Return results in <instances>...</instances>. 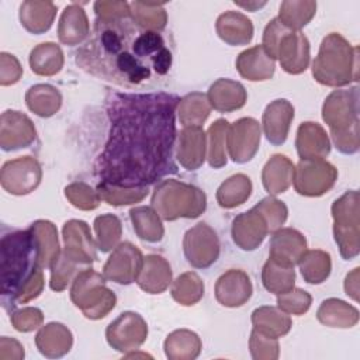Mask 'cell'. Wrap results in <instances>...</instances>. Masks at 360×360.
I'll use <instances>...</instances> for the list:
<instances>
[{
	"mask_svg": "<svg viewBox=\"0 0 360 360\" xmlns=\"http://www.w3.org/2000/svg\"><path fill=\"white\" fill-rule=\"evenodd\" d=\"M129 10L132 18L146 30L158 31L166 25V13L160 4L134 1L129 3Z\"/></svg>",
	"mask_w": 360,
	"mask_h": 360,
	"instance_id": "cell-38",
	"label": "cell"
},
{
	"mask_svg": "<svg viewBox=\"0 0 360 360\" xmlns=\"http://www.w3.org/2000/svg\"><path fill=\"white\" fill-rule=\"evenodd\" d=\"M18 332H31L42 322V312L38 308H22L15 311L10 318Z\"/></svg>",
	"mask_w": 360,
	"mask_h": 360,
	"instance_id": "cell-45",
	"label": "cell"
},
{
	"mask_svg": "<svg viewBox=\"0 0 360 360\" xmlns=\"http://www.w3.org/2000/svg\"><path fill=\"white\" fill-rule=\"evenodd\" d=\"M39 181L41 167L31 156L8 160L0 170L1 187L10 194H28L39 184Z\"/></svg>",
	"mask_w": 360,
	"mask_h": 360,
	"instance_id": "cell-7",
	"label": "cell"
},
{
	"mask_svg": "<svg viewBox=\"0 0 360 360\" xmlns=\"http://www.w3.org/2000/svg\"><path fill=\"white\" fill-rule=\"evenodd\" d=\"M252 191L250 179L245 174H235L224 181L217 193V200L221 207L232 208L249 198Z\"/></svg>",
	"mask_w": 360,
	"mask_h": 360,
	"instance_id": "cell-33",
	"label": "cell"
},
{
	"mask_svg": "<svg viewBox=\"0 0 360 360\" xmlns=\"http://www.w3.org/2000/svg\"><path fill=\"white\" fill-rule=\"evenodd\" d=\"M260 143V127L253 118H240L229 128L228 149L233 162L245 163L253 158Z\"/></svg>",
	"mask_w": 360,
	"mask_h": 360,
	"instance_id": "cell-8",
	"label": "cell"
},
{
	"mask_svg": "<svg viewBox=\"0 0 360 360\" xmlns=\"http://www.w3.org/2000/svg\"><path fill=\"white\" fill-rule=\"evenodd\" d=\"M97 233V246L101 252H108L114 248L121 235V222L115 215L107 214L97 217L94 221Z\"/></svg>",
	"mask_w": 360,
	"mask_h": 360,
	"instance_id": "cell-40",
	"label": "cell"
},
{
	"mask_svg": "<svg viewBox=\"0 0 360 360\" xmlns=\"http://www.w3.org/2000/svg\"><path fill=\"white\" fill-rule=\"evenodd\" d=\"M294 176L292 163L283 155H274L263 169V186L271 194L284 193Z\"/></svg>",
	"mask_w": 360,
	"mask_h": 360,
	"instance_id": "cell-26",
	"label": "cell"
},
{
	"mask_svg": "<svg viewBox=\"0 0 360 360\" xmlns=\"http://www.w3.org/2000/svg\"><path fill=\"white\" fill-rule=\"evenodd\" d=\"M276 58L280 59L285 72L294 75L304 72L309 60V42L307 37L300 31L287 28L278 41Z\"/></svg>",
	"mask_w": 360,
	"mask_h": 360,
	"instance_id": "cell-10",
	"label": "cell"
},
{
	"mask_svg": "<svg viewBox=\"0 0 360 360\" xmlns=\"http://www.w3.org/2000/svg\"><path fill=\"white\" fill-rule=\"evenodd\" d=\"M211 107L218 111H233L243 107L246 101L245 87L228 79H219L215 82L208 91Z\"/></svg>",
	"mask_w": 360,
	"mask_h": 360,
	"instance_id": "cell-24",
	"label": "cell"
},
{
	"mask_svg": "<svg viewBox=\"0 0 360 360\" xmlns=\"http://www.w3.org/2000/svg\"><path fill=\"white\" fill-rule=\"evenodd\" d=\"M172 271L166 260L156 255H149L143 259L142 269L136 278L139 287L150 294L162 292L170 283Z\"/></svg>",
	"mask_w": 360,
	"mask_h": 360,
	"instance_id": "cell-20",
	"label": "cell"
},
{
	"mask_svg": "<svg viewBox=\"0 0 360 360\" xmlns=\"http://www.w3.org/2000/svg\"><path fill=\"white\" fill-rule=\"evenodd\" d=\"M170 93H115L108 104V141L96 163L101 183L138 188L177 173L176 108Z\"/></svg>",
	"mask_w": 360,
	"mask_h": 360,
	"instance_id": "cell-1",
	"label": "cell"
},
{
	"mask_svg": "<svg viewBox=\"0 0 360 360\" xmlns=\"http://www.w3.org/2000/svg\"><path fill=\"white\" fill-rule=\"evenodd\" d=\"M183 246L187 262L197 269L210 267L217 262L219 255L217 233L204 222L197 224L186 232Z\"/></svg>",
	"mask_w": 360,
	"mask_h": 360,
	"instance_id": "cell-6",
	"label": "cell"
},
{
	"mask_svg": "<svg viewBox=\"0 0 360 360\" xmlns=\"http://www.w3.org/2000/svg\"><path fill=\"white\" fill-rule=\"evenodd\" d=\"M215 295L225 307H240L252 295L250 278L240 270H229L218 278Z\"/></svg>",
	"mask_w": 360,
	"mask_h": 360,
	"instance_id": "cell-14",
	"label": "cell"
},
{
	"mask_svg": "<svg viewBox=\"0 0 360 360\" xmlns=\"http://www.w3.org/2000/svg\"><path fill=\"white\" fill-rule=\"evenodd\" d=\"M204 294V284L195 273H186L180 276L172 288L173 298L183 305H193Z\"/></svg>",
	"mask_w": 360,
	"mask_h": 360,
	"instance_id": "cell-39",
	"label": "cell"
},
{
	"mask_svg": "<svg viewBox=\"0 0 360 360\" xmlns=\"http://www.w3.org/2000/svg\"><path fill=\"white\" fill-rule=\"evenodd\" d=\"M263 285L274 294H284L294 287L295 273L292 266L278 263L269 257L262 273Z\"/></svg>",
	"mask_w": 360,
	"mask_h": 360,
	"instance_id": "cell-31",
	"label": "cell"
},
{
	"mask_svg": "<svg viewBox=\"0 0 360 360\" xmlns=\"http://www.w3.org/2000/svg\"><path fill=\"white\" fill-rule=\"evenodd\" d=\"M22 69L14 55L7 52L0 53V84L10 86L20 80Z\"/></svg>",
	"mask_w": 360,
	"mask_h": 360,
	"instance_id": "cell-46",
	"label": "cell"
},
{
	"mask_svg": "<svg viewBox=\"0 0 360 360\" xmlns=\"http://www.w3.org/2000/svg\"><path fill=\"white\" fill-rule=\"evenodd\" d=\"M89 34V22L84 10L77 4L68 6L59 21V39L66 45L80 44Z\"/></svg>",
	"mask_w": 360,
	"mask_h": 360,
	"instance_id": "cell-25",
	"label": "cell"
},
{
	"mask_svg": "<svg viewBox=\"0 0 360 360\" xmlns=\"http://www.w3.org/2000/svg\"><path fill=\"white\" fill-rule=\"evenodd\" d=\"M63 238L66 243L65 253L72 259L84 264H90L96 259L91 235L86 222L76 219L66 222L63 226Z\"/></svg>",
	"mask_w": 360,
	"mask_h": 360,
	"instance_id": "cell-16",
	"label": "cell"
},
{
	"mask_svg": "<svg viewBox=\"0 0 360 360\" xmlns=\"http://www.w3.org/2000/svg\"><path fill=\"white\" fill-rule=\"evenodd\" d=\"M59 323H48L44 326L35 338V343L39 349V352L46 357H60L66 352L70 350L72 346V333L69 329H66L58 339H55V335L58 332Z\"/></svg>",
	"mask_w": 360,
	"mask_h": 360,
	"instance_id": "cell-32",
	"label": "cell"
},
{
	"mask_svg": "<svg viewBox=\"0 0 360 360\" xmlns=\"http://www.w3.org/2000/svg\"><path fill=\"white\" fill-rule=\"evenodd\" d=\"M134 229L141 239L148 242H159L163 236V226L158 214L149 207H138L129 211Z\"/></svg>",
	"mask_w": 360,
	"mask_h": 360,
	"instance_id": "cell-34",
	"label": "cell"
},
{
	"mask_svg": "<svg viewBox=\"0 0 360 360\" xmlns=\"http://www.w3.org/2000/svg\"><path fill=\"white\" fill-rule=\"evenodd\" d=\"M42 285L39 246L31 228L4 233L0 240V291L4 309L37 298Z\"/></svg>",
	"mask_w": 360,
	"mask_h": 360,
	"instance_id": "cell-3",
	"label": "cell"
},
{
	"mask_svg": "<svg viewBox=\"0 0 360 360\" xmlns=\"http://www.w3.org/2000/svg\"><path fill=\"white\" fill-rule=\"evenodd\" d=\"M63 55L60 48L53 42L39 44L30 53L31 70L41 76H51L60 70Z\"/></svg>",
	"mask_w": 360,
	"mask_h": 360,
	"instance_id": "cell-29",
	"label": "cell"
},
{
	"mask_svg": "<svg viewBox=\"0 0 360 360\" xmlns=\"http://www.w3.org/2000/svg\"><path fill=\"white\" fill-rule=\"evenodd\" d=\"M307 248L305 238L295 229L284 228L277 231L270 242V259L292 266L300 262Z\"/></svg>",
	"mask_w": 360,
	"mask_h": 360,
	"instance_id": "cell-17",
	"label": "cell"
},
{
	"mask_svg": "<svg viewBox=\"0 0 360 360\" xmlns=\"http://www.w3.org/2000/svg\"><path fill=\"white\" fill-rule=\"evenodd\" d=\"M316 10L314 1H284L280 6L278 20L290 30H298L308 24Z\"/></svg>",
	"mask_w": 360,
	"mask_h": 360,
	"instance_id": "cell-36",
	"label": "cell"
},
{
	"mask_svg": "<svg viewBox=\"0 0 360 360\" xmlns=\"http://www.w3.org/2000/svg\"><path fill=\"white\" fill-rule=\"evenodd\" d=\"M62 97L58 89L49 84H35L28 89L25 103L31 111L39 117H51L60 107Z\"/></svg>",
	"mask_w": 360,
	"mask_h": 360,
	"instance_id": "cell-28",
	"label": "cell"
},
{
	"mask_svg": "<svg viewBox=\"0 0 360 360\" xmlns=\"http://www.w3.org/2000/svg\"><path fill=\"white\" fill-rule=\"evenodd\" d=\"M236 68L249 80H266L274 73V60L262 45H257L239 55Z\"/></svg>",
	"mask_w": 360,
	"mask_h": 360,
	"instance_id": "cell-19",
	"label": "cell"
},
{
	"mask_svg": "<svg viewBox=\"0 0 360 360\" xmlns=\"http://www.w3.org/2000/svg\"><path fill=\"white\" fill-rule=\"evenodd\" d=\"M217 32L229 45H245L253 35L252 21L240 13L228 11L218 17Z\"/></svg>",
	"mask_w": 360,
	"mask_h": 360,
	"instance_id": "cell-21",
	"label": "cell"
},
{
	"mask_svg": "<svg viewBox=\"0 0 360 360\" xmlns=\"http://www.w3.org/2000/svg\"><path fill=\"white\" fill-rule=\"evenodd\" d=\"M180 121L183 125L200 127L210 114L208 100L201 93H193L180 100Z\"/></svg>",
	"mask_w": 360,
	"mask_h": 360,
	"instance_id": "cell-37",
	"label": "cell"
},
{
	"mask_svg": "<svg viewBox=\"0 0 360 360\" xmlns=\"http://www.w3.org/2000/svg\"><path fill=\"white\" fill-rule=\"evenodd\" d=\"M277 304L283 311L294 312L297 315L305 312L311 305V295L302 290H290L284 294H278Z\"/></svg>",
	"mask_w": 360,
	"mask_h": 360,
	"instance_id": "cell-44",
	"label": "cell"
},
{
	"mask_svg": "<svg viewBox=\"0 0 360 360\" xmlns=\"http://www.w3.org/2000/svg\"><path fill=\"white\" fill-rule=\"evenodd\" d=\"M300 269L307 283L318 284L322 283L330 271V257L328 253L321 250H311L301 256Z\"/></svg>",
	"mask_w": 360,
	"mask_h": 360,
	"instance_id": "cell-35",
	"label": "cell"
},
{
	"mask_svg": "<svg viewBox=\"0 0 360 360\" xmlns=\"http://www.w3.org/2000/svg\"><path fill=\"white\" fill-rule=\"evenodd\" d=\"M292 118L294 107L287 100H274L270 103L263 112V128L267 141L273 145H283Z\"/></svg>",
	"mask_w": 360,
	"mask_h": 360,
	"instance_id": "cell-15",
	"label": "cell"
},
{
	"mask_svg": "<svg viewBox=\"0 0 360 360\" xmlns=\"http://www.w3.org/2000/svg\"><path fill=\"white\" fill-rule=\"evenodd\" d=\"M66 197L72 201V204L82 210H93L98 205L100 195L98 193L93 191L84 183H75L65 188Z\"/></svg>",
	"mask_w": 360,
	"mask_h": 360,
	"instance_id": "cell-43",
	"label": "cell"
},
{
	"mask_svg": "<svg viewBox=\"0 0 360 360\" xmlns=\"http://www.w3.org/2000/svg\"><path fill=\"white\" fill-rule=\"evenodd\" d=\"M295 145L301 159H321L329 153L328 136L316 122L300 125Z\"/></svg>",
	"mask_w": 360,
	"mask_h": 360,
	"instance_id": "cell-22",
	"label": "cell"
},
{
	"mask_svg": "<svg viewBox=\"0 0 360 360\" xmlns=\"http://www.w3.org/2000/svg\"><path fill=\"white\" fill-rule=\"evenodd\" d=\"M252 322L256 330L273 339L285 335L291 326L290 318L273 307H262L255 309L252 314Z\"/></svg>",
	"mask_w": 360,
	"mask_h": 360,
	"instance_id": "cell-27",
	"label": "cell"
},
{
	"mask_svg": "<svg viewBox=\"0 0 360 360\" xmlns=\"http://www.w3.org/2000/svg\"><path fill=\"white\" fill-rule=\"evenodd\" d=\"M172 60L163 37L141 27L131 13L97 17L90 38L76 53L83 70L128 90L156 86Z\"/></svg>",
	"mask_w": 360,
	"mask_h": 360,
	"instance_id": "cell-2",
	"label": "cell"
},
{
	"mask_svg": "<svg viewBox=\"0 0 360 360\" xmlns=\"http://www.w3.org/2000/svg\"><path fill=\"white\" fill-rule=\"evenodd\" d=\"M269 232V225L264 221V215L255 207L238 215L232 222L233 242L243 250L256 249Z\"/></svg>",
	"mask_w": 360,
	"mask_h": 360,
	"instance_id": "cell-13",
	"label": "cell"
},
{
	"mask_svg": "<svg viewBox=\"0 0 360 360\" xmlns=\"http://www.w3.org/2000/svg\"><path fill=\"white\" fill-rule=\"evenodd\" d=\"M35 139V128L31 120L20 111L7 110L0 118V146L3 150L27 148Z\"/></svg>",
	"mask_w": 360,
	"mask_h": 360,
	"instance_id": "cell-11",
	"label": "cell"
},
{
	"mask_svg": "<svg viewBox=\"0 0 360 360\" xmlns=\"http://www.w3.org/2000/svg\"><path fill=\"white\" fill-rule=\"evenodd\" d=\"M142 263L141 252L129 242H125L108 257L104 266V276L118 284H129L138 278Z\"/></svg>",
	"mask_w": 360,
	"mask_h": 360,
	"instance_id": "cell-9",
	"label": "cell"
},
{
	"mask_svg": "<svg viewBox=\"0 0 360 360\" xmlns=\"http://www.w3.org/2000/svg\"><path fill=\"white\" fill-rule=\"evenodd\" d=\"M30 228L34 232L39 246L41 267H52V264L59 257V245L56 238L58 233L53 224L49 221H35Z\"/></svg>",
	"mask_w": 360,
	"mask_h": 360,
	"instance_id": "cell-30",
	"label": "cell"
},
{
	"mask_svg": "<svg viewBox=\"0 0 360 360\" xmlns=\"http://www.w3.org/2000/svg\"><path fill=\"white\" fill-rule=\"evenodd\" d=\"M70 297L75 305L82 308L90 319L105 316L115 305L114 292L104 287V278L91 269H86L75 277Z\"/></svg>",
	"mask_w": 360,
	"mask_h": 360,
	"instance_id": "cell-5",
	"label": "cell"
},
{
	"mask_svg": "<svg viewBox=\"0 0 360 360\" xmlns=\"http://www.w3.org/2000/svg\"><path fill=\"white\" fill-rule=\"evenodd\" d=\"M98 195L104 198L111 205H120V204H131L141 201L148 194V187H138V188H118L115 186H110L105 183H100L97 187Z\"/></svg>",
	"mask_w": 360,
	"mask_h": 360,
	"instance_id": "cell-41",
	"label": "cell"
},
{
	"mask_svg": "<svg viewBox=\"0 0 360 360\" xmlns=\"http://www.w3.org/2000/svg\"><path fill=\"white\" fill-rule=\"evenodd\" d=\"M167 202L172 204L159 211L163 219L173 221L179 217L195 218L205 210V194L194 186L176 180H165L156 187L152 205L156 208Z\"/></svg>",
	"mask_w": 360,
	"mask_h": 360,
	"instance_id": "cell-4",
	"label": "cell"
},
{
	"mask_svg": "<svg viewBox=\"0 0 360 360\" xmlns=\"http://www.w3.org/2000/svg\"><path fill=\"white\" fill-rule=\"evenodd\" d=\"M228 121L225 120H217L208 131L210 135V155H208V162L211 167H222L226 163V158L224 155V136L225 131L228 129Z\"/></svg>",
	"mask_w": 360,
	"mask_h": 360,
	"instance_id": "cell-42",
	"label": "cell"
},
{
	"mask_svg": "<svg viewBox=\"0 0 360 360\" xmlns=\"http://www.w3.org/2000/svg\"><path fill=\"white\" fill-rule=\"evenodd\" d=\"M55 14L56 6L51 1H24L20 6L21 25L32 34L48 31L53 22Z\"/></svg>",
	"mask_w": 360,
	"mask_h": 360,
	"instance_id": "cell-23",
	"label": "cell"
},
{
	"mask_svg": "<svg viewBox=\"0 0 360 360\" xmlns=\"http://www.w3.org/2000/svg\"><path fill=\"white\" fill-rule=\"evenodd\" d=\"M177 159L188 170L198 169L204 162L205 134L201 127L191 125L179 134Z\"/></svg>",
	"mask_w": 360,
	"mask_h": 360,
	"instance_id": "cell-18",
	"label": "cell"
},
{
	"mask_svg": "<svg viewBox=\"0 0 360 360\" xmlns=\"http://www.w3.org/2000/svg\"><path fill=\"white\" fill-rule=\"evenodd\" d=\"M335 167L321 159H301L297 167L295 190L302 195H321L329 188L316 179L335 183Z\"/></svg>",
	"mask_w": 360,
	"mask_h": 360,
	"instance_id": "cell-12",
	"label": "cell"
}]
</instances>
